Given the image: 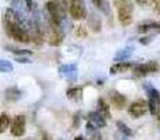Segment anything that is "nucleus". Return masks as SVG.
<instances>
[{"instance_id": "obj_1", "label": "nucleus", "mask_w": 160, "mask_h": 140, "mask_svg": "<svg viewBox=\"0 0 160 140\" xmlns=\"http://www.w3.org/2000/svg\"><path fill=\"white\" fill-rule=\"evenodd\" d=\"M117 10H118V21L122 25H129L132 21L133 3L132 0H114Z\"/></svg>"}, {"instance_id": "obj_2", "label": "nucleus", "mask_w": 160, "mask_h": 140, "mask_svg": "<svg viewBox=\"0 0 160 140\" xmlns=\"http://www.w3.org/2000/svg\"><path fill=\"white\" fill-rule=\"evenodd\" d=\"M107 125L105 118L98 112H90L87 118V125H86V129L88 133H96L97 129H101Z\"/></svg>"}, {"instance_id": "obj_3", "label": "nucleus", "mask_w": 160, "mask_h": 140, "mask_svg": "<svg viewBox=\"0 0 160 140\" xmlns=\"http://www.w3.org/2000/svg\"><path fill=\"white\" fill-rule=\"evenodd\" d=\"M69 13L75 20H83L87 16V10L84 6V0H70Z\"/></svg>"}, {"instance_id": "obj_4", "label": "nucleus", "mask_w": 160, "mask_h": 140, "mask_svg": "<svg viewBox=\"0 0 160 140\" xmlns=\"http://www.w3.org/2000/svg\"><path fill=\"white\" fill-rule=\"evenodd\" d=\"M148 111H149V104H148L146 101H143V99H139V101H135L131 104L128 112H129V115H132L133 118H139V116L145 115Z\"/></svg>"}, {"instance_id": "obj_5", "label": "nucleus", "mask_w": 160, "mask_h": 140, "mask_svg": "<svg viewBox=\"0 0 160 140\" xmlns=\"http://www.w3.org/2000/svg\"><path fill=\"white\" fill-rule=\"evenodd\" d=\"M11 135L16 138H21L25 133V116L24 115H17L14 121L11 122Z\"/></svg>"}, {"instance_id": "obj_6", "label": "nucleus", "mask_w": 160, "mask_h": 140, "mask_svg": "<svg viewBox=\"0 0 160 140\" xmlns=\"http://www.w3.org/2000/svg\"><path fill=\"white\" fill-rule=\"evenodd\" d=\"M159 70V65L158 62H146L143 65H136L133 67V73L136 76H146V74H150V73H155V71Z\"/></svg>"}, {"instance_id": "obj_7", "label": "nucleus", "mask_w": 160, "mask_h": 140, "mask_svg": "<svg viewBox=\"0 0 160 140\" xmlns=\"http://www.w3.org/2000/svg\"><path fill=\"white\" fill-rule=\"evenodd\" d=\"M59 74L69 81H75L78 77V66L76 65H62L59 67Z\"/></svg>"}, {"instance_id": "obj_8", "label": "nucleus", "mask_w": 160, "mask_h": 140, "mask_svg": "<svg viewBox=\"0 0 160 140\" xmlns=\"http://www.w3.org/2000/svg\"><path fill=\"white\" fill-rule=\"evenodd\" d=\"M136 66V63H129V62H118V63L112 65L110 69L111 74H118V73H127L131 69Z\"/></svg>"}, {"instance_id": "obj_9", "label": "nucleus", "mask_w": 160, "mask_h": 140, "mask_svg": "<svg viewBox=\"0 0 160 140\" xmlns=\"http://www.w3.org/2000/svg\"><path fill=\"white\" fill-rule=\"evenodd\" d=\"M110 99H111V102H112L114 107L118 108V109H122V108L127 105V98L115 90L110 91Z\"/></svg>"}, {"instance_id": "obj_10", "label": "nucleus", "mask_w": 160, "mask_h": 140, "mask_svg": "<svg viewBox=\"0 0 160 140\" xmlns=\"http://www.w3.org/2000/svg\"><path fill=\"white\" fill-rule=\"evenodd\" d=\"M138 31L142 34L146 32H160V22H155V21H145L142 24L138 25Z\"/></svg>"}, {"instance_id": "obj_11", "label": "nucleus", "mask_w": 160, "mask_h": 140, "mask_svg": "<svg viewBox=\"0 0 160 140\" xmlns=\"http://www.w3.org/2000/svg\"><path fill=\"white\" fill-rule=\"evenodd\" d=\"M133 53V48H125V49H121L115 53L114 56V60L118 63V62H124V60H128V59L132 56Z\"/></svg>"}, {"instance_id": "obj_12", "label": "nucleus", "mask_w": 160, "mask_h": 140, "mask_svg": "<svg viewBox=\"0 0 160 140\" xmlns=\"http://www.w3.org/2000/svg\"><path fill=\"white\" fill-rule=\"evenodd\" d=\"M21 90H18V87H8L4 91V97L7 101H17L21 97Z\"/></svg>"}, {"instance_id": "obj_13", "label": "nucleus", "mask_w": 160, "mask_h": 140, "mask_svg": "<svg viewBox=\"0 0 160 140\" xmlns=\"http://www.w3.org/2000/svg\"><path fill=\"white\" fill-rule=\"evenodd\" d=\"M87 24H88V28H90L93 32H98L101 30V20L100 17H97L96 14H91L87 20Z\"/></svg>"}, {"instance_id": "obj_14", "label": "nucleus", "mask_w": 160, "mask_h": 140, "mask_svg": "<svg viewBox=\"0 0 160 140\" xmlns=\"http://www.w3.org/2000/svg\"><path fill=\"white\" fill-rule=\"evenodd\" d=\"M149 111L160 121V98H149Z\"/></svg>"}, {"instance_id": "obj_15", "label": "nucleus", "mask_w": 160, "mask_h": 140, "mask_svg": "<svg viewBox=\"0 0 160 140\" xmlns=\"http://www.w3.org/2000/svg\"><path fill=\"white\" fill-rule=\"evenodd\" d=\"M66 95L70 101H80L83 95V90H82V87H70L66 91Z\"/></svg>"}, {"instance_id": "obj_16", "label": "nucleus", "mask_w": 160, "mask_h": 140, "mask_svg": "<svg viewBox=\"0 0 160 140\" xmlns=\"http://www.w3.org/2000/svg\"><path fill=\"white\" fill-rule=\"evenodd\" d=\"M97 105H98V113H101L105 119L110 118L111 113H110V109H108V104H107V102H105L102 98H100L98 99V104H97Z\"/></svg>"}, {"instance_id": "obj_17", "label": "nucleus", "mask_w": 160, "mask_h": 140, "mask_svg": "<svg viewBox=\"0 0 160 140\" xmlns=\"http://www.w3.org/2000/svg\"><path fill=\"white\" fill-rule=\"evenodd\" d=\"M143 88H145V91H146V94H148V97H149V98H160V91L156 90L152 84L146 83V84L143 85Z\"/></svg>"}, {"instance_id": "obj_18", "label": "nucleus", "mask_w": 160, "mask_h": 140, "mask_svg": "<svg viewBox=\"0 0 160 140\" xmlns=\"http://www.w3.org/2000/svg\"><path fill=\"white\" fill-rule=\"evenodd\" d=\"M93 4L96 6L98 10H101L104 14H110V7H108V2L107 0H91Z\"/></svg>"}, {"instance_id": "obj_19", "label": "nucleus", "mask_w": 160, "mask_h": 140, "mask_svg": "<svg viewBox=\"0 0 160 140\" xmlns=\"http://www.w3.org/2000/svg\"><path fill=\"white\" fill-rule=\"evenodd\" d=\"M8 126H10V116L7 113H2L0 115V133H4Z\"/></svg>"}, {"instance_id": "obj_20", "label": "nucleus", "mask_w": 160, "mask_h": 140, "mask_svg": "<svg viewBox=\"0 0 160 140\" xmlns=\"http://www.w3.org/2000/svg\"><path fill=\"white\" fill-rule=\"evenodd\" d=\"M117 128H118L119 133H122V135H125V136H132V135H133L132 130H131L129 128H128L127 125H125L124 122H121V121L117 122Z\"/></svg>"}, {"instance_id": "obj_21", "label": "nucleus", "mask_w": 160, "mask_h": 140, "mask_svg": "<svg viewBox=\"0 0 160 140\" xmlns=\"http://www.w3.org/2000/svg\"><path fill=\"white\" fill-rule=\"evenodd\" d=\"M0 71H2V73H10V71H13V65H11V62L0 59Z\"/></svg>"}, {"instance_id": "obj_22", "label": "nucleus", "mask_w": 160, "mask_h": 140, "mask_svg": "<svg viewBox=\"0 0 160 140\" xmlns=\"http://www.w3.org/2000/svg\"><path fill=\"white\" fill-rule=\"evenodd\" d=\"M7 49H10V52L16 53V55H32L31 51H27V49H17V48H13V46H7Z\"/></svg>"}, {"instance_id": "obj_23", "label": "nucleus", "mask_w": 160, "mask_h": 140, "mask_svg": "<svg viewBox=\"0 0 160 140\" xmlns=\"http://www.w3.org/2000/svg\"><path fill=\"white\" fill-rule=\"evenodd\" d=\"M75 34L78 36H86V35H87V31H86V28L83 27V25H79V27H76Z\"/></svg>"}, {"instance_id": "obj_24", "label": "nucleus", "mask_w": 160, "mask_h": 140, "mask_svg": "<svg viewBox=\"0 0 160 140\" xmlns=\"http://www.w3.org/2000/svg\"><path fill=\"white\" fill-rule=\"evenodd\" d=\"M153 39V35H146V36H142L141 39H139V42H141L142 45H149L150 42H152Z\"/></svg>"}, {"instance_id": "obj_25", "label": "nucleus", "mask_w": 160, "mask_h": 140, "mask_svg": "<svg viewBox=\"0 0 160 140\" xmlns=\"http://www.w3.org/2000/svg\"><path fill=\"white\" fill-rule=\"evenodd\" d=\"M25 6H27V8L30 11H34L35 10V3H34V0H24Z\"/></svg>"}, {"instance_id": "obj_26", "label": "nucleus", "mask_w": 160, "mask_h": 140, "mask_svg": "<svg viewBox=\"0 0 160 140\" xmlns=\"http://www.w3.org/2000/svg\"><path fill=\"white\" fill-rule=\"evenodd\" d=\"M16 60L18 62V63H22V65H25V63H31L30 59H27V58H21V56H17Z\"/></svg>"}, {"instance_id": "obj_27", "label": "nucleus", "mask_w": 160, "mask_h": 140, "mask_svg": "<svg viewBox=\"0 0 160 140\" xmlns=\"http://www.w3.org/2000/svg\"><path fill=\"white\" fill-rule=\"evenodd\" d=\"M90 140H104V138H102L98 132H96V133H93V136H91Z\"/></svg>"}, {"instance_id": "obj_28", "label": "nucleus", "mask_w": 160, "mask_h": 140, "mask_svg": "<svg viewBox=\"0 0 160 140\" xmlns=\"http://www.w3.org/2000/svg\"><path fill=\"white\" fill-rule=\"evenodd\" d=\"M115 140H128V136L121 135V133H117V135H115Z\"/></svg>"}, {"instance_id": "obj_29", "label": "nucleus", "mask_w": 160, "mask_h": 140, "mask_svg": "<svg viewBox=\"0 0 160 140\" xmlns=\"http://www.w3.org/2000/svg\"><path fill=\"white\" fill-rule=\"evenodd\" d=\"M152 3H153V6H155L156 10L160 11V0H152Z\"/></svg>"}, {"instance_id": "obj_30", "label": "nucleus", "mask_w": 160, "mask_h": 140, "mask_svg": "<svg viewBox=\"0 0 160 140\" xmlns=\"http://www.w3.org/2000/svg\"><path fill=\"white\" fill-rule=\"evenodd\" d=\"M41 140H51V138H49V135H44V138H42Z\"/></svg>"}, {"instance_id": "obj_31", "label": "nucleus", "mask_w": 160, "mask_h": 140, "mask_svg": "<svg viewBox=\"0 0 160 140\" xmlns=\"http://www.w3.org/2000/svg\"><path fill=\"white\" fill-rule=\"evenodd\" d=\"M136 3H138V4H142V3H145V0H135Z\"/></svg>"}, {"instance_id": "obj_32", "label": "nucleus", "mask_w": 160, "mask_h": 140, "mask_svg": "<svg viewBox=\"0 0 160 140\" xmlns=\"http://www.w3.org/2000/svg\"><path fill=\"white\" fill-rule=\"evenodd\" d=\"M75 140H84V139H83L82 136H78V138H75Z\"/></svg>"}, {"instance_id": "obj_33", "label": "nucleus", "mask_w": 160, "mask_h": 140, "mask_svg": "<svg viewBox=\"0 0 160 140\" xmlns=\"http://www.w3.org/2000/svg\"><path fill=\"white\" fill-rule=\"evenodd\" d=\"M59 140H65V139H59Z\"/></svg>"}]
</instances>
